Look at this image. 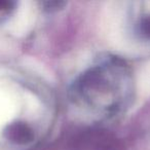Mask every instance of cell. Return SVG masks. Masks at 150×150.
I'll return each instance as SVG.
<instances>
[{"mask_svg": "<svg viewBox=\"0 0 150 150\" xmlns=\"http://www.w3.org/2000/svg\"><path fill=\"white\" fill-rule=\"evenodd\" d=\"M133 75L118 58H106L84 71L72 88L74 102L98 116H113L129 105L133 97Z\"/></svg>", "mask_w": 150, "mask_h": 150, "instance_id": "cell-1", "label": "cell"}, {"mask_svg": "<svg viewBox=\"0 0 150 150\" xmlns=\"http://www.w3.org/2000/svg\"><path fill=\"white\" fill-rule=\"evenodd\" d=\"M16 2L13 1H0V21L6 19L15 9Z\"/></svg>", "mask_w": 150, "mask_h": 150, "instance_id": "cell-2", "label": "cell"}, {"mask_svg": "<svg viewBox=\"0 0 150 150\" xmlns=\"http://www.w3.org/2000/svg\"><path fill=\"white\" fill-rule=\"evenodd\" d=\"M18 129H11V131H9V133H11V137L13 138L15 140H18V141H20V140H24L25 141L26 139H29L30 135H29V132L26 129V127H24V125H20L19 127H17Z\"/></svg>", "mask_w": 150, "mask_h": 150, "instance_id": "cell-3", "label": "cell"}]
</instances>
